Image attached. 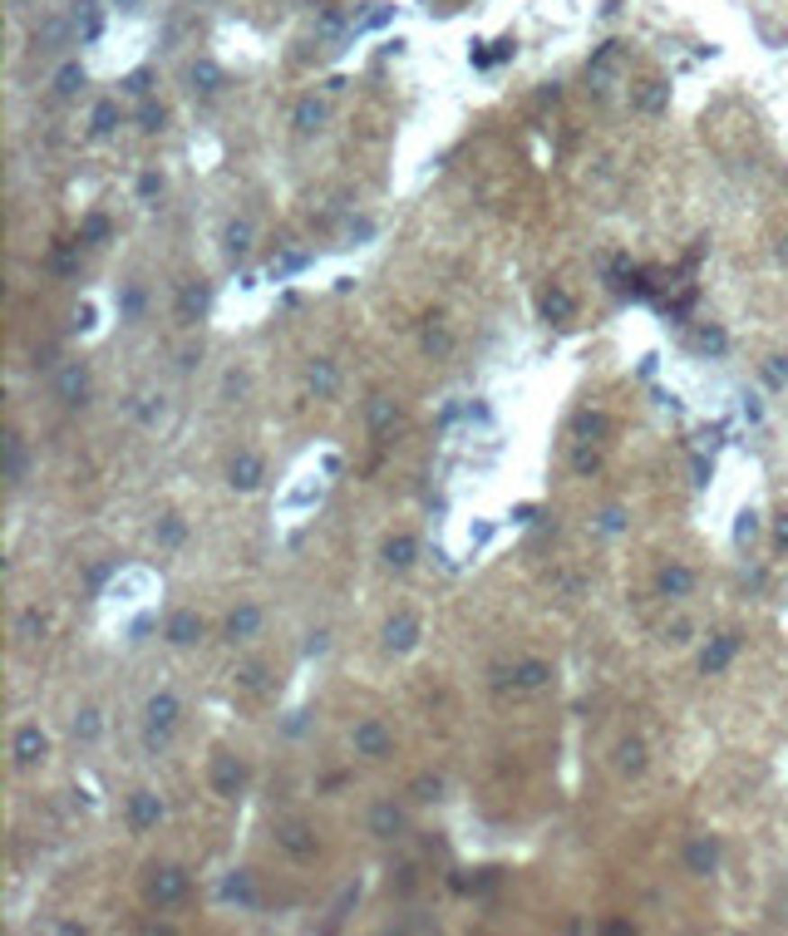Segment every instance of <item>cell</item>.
<instances>
[{"label": "cell", "instance_id": "obj_1", "mask_svg": "<svg viewBox=\"0 0 788 936\" xmlns=\"http://www.w3.org/2000/svg\"><path fill=\"white\" fill-rule=\"evenodd\" d=\"M187 892H193V872H187L183 862H153V868L143 872V897H149V907H158V912L183 907Z\"/></svg>", "mask_w": 788, "mask_h": 936}, {"label": "cell", "instance_id": "obj_2", "mask_svg": "<svg viewBox=\"0 0 788 936\" xmlns=\"http://www.w3.org/2000/svg\"><path fill=\"white\" fill-rule=\"evenodd\" d=\"M45 759H50V734L35 720L15 724V734H10V764L15 769H40Z\"/></svg>", "mask_w": 788, "mask_h": 936}, {"label": "cell", "instance_id": "obj_3", "mask_svg": "<svg viewBox=\"0 0 788 936\" xmlns=\"http://www.w3.org/2000/svg\"><path fill=\"white\" fill-rule=\"evenodd\" d=\"M163 798L153 794V788H133L129 794V804H123V823H129V833L133 838H149L158 833V823H163Z\"/></svg>", "mask_w": 788, "mask_h": 936}, {"label": "cell", "instance_id": "obj_4", "mask_svg": "<svg viewBox=\"0 0 788 936\" xmlns=\"http://www.w3.org/2000/svg\"><path fill=\"white\" fill-rule=\"evenodd\" d=\"M350 750L360 754V759H370V764H385L394 754V734H390V724L385 720H355V730H350Z\"/></svg>", "mask_w": 788, "mask_h": 936}, {"label": "cell", "instance_id": "obj_5", "mask_svg": "<svg viewBox=\"0 0 788 936\" xmlns=\"http://www.w3.org/2000/svg\"><path fill=\"white\" fill-rule=\"evenodd\" d=\"M261 483H267V459H261L257 449H237V454L227 459V488H232V493H257Z\"/></svg>", "mask_w": 788, "mask_h": 936}, {"label": "cell", "instance_id": "obj_6", "mask_svg": "<svg viewBox=\"0 0 788 936\" xmlns=\"http://www.w3.org/2000/svg\"><path fill=\"white\" fill-rule=\"evenodd\" d=\"M365 828H370V838H380V843L404 838L409 833V808L394 804V798H380V804H370V813H365Z\"/></svg>", "mask_w": 788, "mask_h": 936}, {"label": "cell", "instance_id": "obj_7", "mask_svg": "<svg viewBox=\"0 0 788 936\" xmlns=\"http://www.w3.org/2000/svg\"><path fill=\"white\" fill-rule=\"evenodd\" d=\"M399 424H404V409H399L390 395H370V399H365V434H370L375 444L394 439Z\"/></svg>", "mask_w": 788, "mask_h": 936}, {"label": "cell", "instance_id": "obj_8", "mask_svg": "<svg viewBox=\"0 0 788 936\" xmlns=\"http://www.w3.org/2000/svg\"><path fill=\"white\" fill-rule=\"evenodd\" d=\"M89 385H94V380H89V365H84V360H65V365L55 370V399H59L65 409L89 404Z\"/></svg>", "mask_w": 788, "mask_h": 936}, {"label": "cell", "instance_id": "obj_9", "mask_svg": "<svg viewBox=\"0 0 788 936\" xmlns=\"http://www.w3.org/2000/svg\"><path fill=\"white\" fill-rule=\"evenodd\" d=\"M203 631H207L203 612H193V606H177V612H168V622H163V641L173 650H187V646H197V641H203Z\"/></svg>", "mask_w": 788, "mask_h": 936}, {"label": "cell", "instance_id": "obj_10", "mask_svg": "<svg viewBox=\"0 0 788 936\" xmlns=\"http://www.w3.org/2000/svg\"><path fill=\"white\" fill-rule=\"evenodd\" d=\"M720 858H724V848H720L714 833H695L685 843V872L690 877H714V872H720Z\"/></svg>", "mask_w": 788, "mask_h": 936}, {"label": "cell", "instance_id": "obj_11", "mask_svg": "<svg viewBox=\"0 0 788 936\" xmlns=\"http://www.w3.org/2000/svg\"><path fill=\"white\" fill-rule=\"evenodd\" d=\"M207 784H213V794H217V798H237V794H241V784H247V769H241V759H237V754L217 750V754H213V769H207Z\"/></svg>", "mask_w": 788, "mask_h": 936}, {"label": "cell", "instance_id": "obj_12", "mask_svg": "<svg viewBox=\"0 0 788 936\" xmlns=\"http://www.w3.org/2000/svg\"><path fill=\"white\" fill-rule=\"evenodd\" d=\"M739 631H720V636H710V646L700 650V676H724V670L734 666V656H739Z\"/></svg>", "mask_w": 788, "mask_h": 936}, {"label": "cell", "instance_id": "obj_13", "mask_svg": "<svg viewBox=\"0 0 788 936\" xmlns=\"http://www.w3.org/2000/svg\"><path fill=\"white\" fill-rule=\"evenodd\" d=\"M261 606L257 602H237L232 612L222 616V641H232V646H241V641H257L261 636Z\"/></svg>", "mask_w": 788, "mask_h": 936}, {"label": "cell", "instance_id": "obj_14", "mask_svg": "<svg viewBox=\"0 0 788 936\" xmlns=\"http://www.w3.org/2000/svg\"><path fill=\"white\" fill-rule=\"evenodd\" d=\"M207 306H213V291L203 286V281H183V286H177V301H173V321L183 325H197L207 315Z\"/></svg>", "mask_w": 788, "mask_h": 936}, {"label": "cell", "instance_id": "obj_15", "mask_svg": "<svg viewBox=\"0 0 788 936\" xmlns=\"http://www.w3.org/2000/svg\"><path fill=\"white\" fill-rule=\"evenodd\" d=\"M690 592H695V567H685V562H660L656 567V596L685 602Z\"/></svg>", "mask_w": 788, "mask_h": 936}, {"label": "cell", "instance_id": "obj_16", "mask_svg": "<svg viewBox=\"0 0 788 936\" xmlns=\"http://www.w3.org/2000/svg\"><path fill=\"white\" fill-rule=\"evenodd\" d=\"M419 636H424V622H419L414 612H399V616H390V622H385V650H394V656L414 650Z\"/></svg>", "mask_w": 788, "mask_h": 936}, {"label": "cell", "instance_id": "obj_17", "mask_svg": "<svg viewBox=\"0 0 788 936\" xmlns=\"http://www.w3.org/2000/svg\"><path fill=\"white\" fill-rule=\"evenodd\" d=\"M177 714H183V700H177L173 690H158V695H149V704H143V724H149V730H168V734H173Z\"/></svg>", "mask_w": 788, "mask_h": 936}, {"label": "cell", "instance_id": "obj_18", "mask_svg": "<svg viewBox=\"0 0 788 936\" xmlns=\"http://www.w3.org/2000/svg\"><path fill=\"white\" fill-rule=\"evenodd\" d=\"M25 478H30V449H25V434L10 429L5 434V483L10 488H25Z\"/></svg>", "mask_w": 788, "mask_h": 936}, {"label": "cell", "instance_id": "obj_19", "mask_svg": "<svg viewBox=\"0 0 788 936\" xmlns=\"http://www.w3.org/2000/svg\"><path fill=\"white\" fill-rule=\"evenodd\" d=\"M306 385H311L315 399H335V395H340V370H335L331 355H315V360L306 365Z\"/></svg>", "mask_w": 788, "mask_h": 936}, {"label": "cell", "instance_id": "obj_20", "mask_svg": "<svg viewBox=\"0 0 788 936\" xmlns=\"http://www.w3.org/2000/svg\"><path fill=\"white\" fill-rule=\"evenodd\" d=\"M276 843L286 848L296 862H311L315 858V833H311L306 823H296V818H291V823H276Z\"/></svg>", "mask_w": 788, "mask_h": 936}, {"label": "cell", "instance_id": "obj_21", "mask_svg": "<svg viewBox=\"0 0 788 936\" xmlns=\"http://www.w3.org/2000/svg\"><path fill=\"white\" fill-rule=\"evenodd\" d=\"M380 557H385L390 572H409V567L419 562V538H409V532H390L385 547H380Z\"/></svg>", "mask_w": 788, "mask_h": 936}, {"label": "cell", "instance_id": "obj_22", "mask_svg": "<svg viewBox=\"0 0 788 936\" xmlns=\"http://www.w3.org/2000/svg\"><path fill=\"white\" fill-rule=\"evenodd\" d=\"M512 690H548L552 686V666L548 660H538V656H528V660H518L512 666Z\"/></svg>", "mask_w": 788, "mask_h": 936}, {"label": "cell", "instance_id": "obj_23", "mask_svg": "<svg viewBox=\"0 0 788 936\" xmlns=\"http://www.w3.org/2000/svg\"><path fill=\"white\" fill-rule=\"evenodd\" d=\"M251 241H257V227H251V217H232V223L222 227V251L227 261H241L251 251Z\"/></svg>", "mask_w": 788, "mask_h": 936}, {"label": "cell", "instance_id": "obj_24", "mask_svg": "<svg viewBox=\"0 0 788 936\" xmlns=\"http://www.w3.org/2000/svg\"><path fill=\"white\" fill-rule=\"evenodd\" d=\"M606 434H611V414H606V409H576V414H572V439H592V444H602Z\"/></svg>", "mask_w": 788, "mask_h": 936}, {"label": "cell", "instance_id": "obj_25", "mask_svg": "<svg viewBox=\"0 0 788 936\" xmlns=\"http://www.w3.org/2000/svg\"><path fill=\"white\" fill-rule=\"evenodd\" d=\"M646 764H650V754H646V744H640V740H621V744H616V774H621V779H640Z\"/></svg>", "mask_w": 788, "mask_h": 936}, {"label": "cell", "instance_id": "obj_26", "mask_svg": "<svg viewBox=\"0 0 788 936\" xmlns=\"http://www.w3.org/2000/svg\"><path fill=\"white\" fill-rule=\"evenodd\" d=\"M222 902H232L237 912H251V907H257V882H251V872H227Z\"/></svg>", "mask_w": 788, "mask_h": 936}, {"label": "cell", "instance_id": "obj_27", "mask_svg": "<svg viewBox=\"0 0 788 936\" xmlns=\"http://www.w3.org/2000/svg\"><path fill=\"white\" fill-rule=\"evenodd\" d=\"M419 350H424L429 360H444V355L454 350V331H448L444 321H424V331H419Z\"/></svg>", "mask_w": 788, "mask_h": 936}, {"label": "cell", "instance_id": "obj_28", "mask_svg": "<svg viewBox=\"0 0 788 936\" xmlns=\"http://www.w3.org/2000/svg\"><path fill=\"white\" fill-rule=\"evenodd\" d=\"M50 636V616L40 612V606H25V612L15 616V641L20 646H35V641Z\"/></svg>", "mask_w": 788, "mask_h": 936}, {"label": "cell", "instance_id": "obj_29", "mask_svg": "<svg viewBox=\"0 0 788 936\" xmlns=\"http://www.w3.org/2000/svg\"><path fill=\"white\" fill-rule=\"evenodd\" d=\"M542 315H548L552 325H566V321L576 315L572 291H566V286H548V291H542Z\"/></svg>", "mask_w": 788, "mask_h": 936}, {"label": "cell", "instance_id": "obj_30", "mask_svg": "<svg viewBox=\"0 0 788 936\" xmlns=\"http://www.w3.org/2000/svg\"><path fill=\"white\" fill-rule=\"evenodd\" d=\"M153 538H158V547H168V552H177V547L187 542V523L177 518V513H163V518L153 523Z\"/></svg>", "mask_w": 788, "mask_h": 936}, {"label": "cell", "instance_id": "obj_31", "mask_svg": "<svg viewBox=\"0 0 788 936\" xmlns=\"http://www.w3.org/2000/svg\"><path fill=\"white\" fill-rule=\"evenodd\" d=\"M267 660H241V666L232 670V686L237 690H247V695H257V690H267Z\"/></svg>", "mask_w": 788, "mask_h": 936}, {"label": "cell", "instance_id": "obj_32", "mask_svg": "<svg viewBox=\"0 0 788 936\" xmlns=\"http://www.w3.org/2000/svg\"><path fill=\"white\" fill-rule=\"evenodd\" d=\"M572 473H576V478H596V473H602V449H596L592 439H576V449H572Z\"/></svg>", "mask_w": 788, "mask_h": 936}, {"label": "cell", "instance_id": "obj_33", "mask_svg": "<svg viewBox=\"0 0 788 936\" xmlns=\"http://www.w3.org/2000/svg\"><path fill=\"white\" fill-rule=\"evenodd\" d=\"M291 119H296V133H315V129L325 123V104H321V99H301Z\"/></svg>", "mask_w": 788, "mask_h": 936}, {"label": "cell", "instance_id": "obj_34", "mask_svg": "<svg viewBox=\"0 0 788 936\" xmlns=\"http://www.w3.org/2000/svg\"><path fill=\"white\" fill-rule=\"evenodd\" d=\"M69 730H75V740H79V744H94V740H99V730H104L99 710H94V704H84V710L75 714V724H69Z\"/></svg>", "mask_w": 788, "mask_h": 936}, {"label": "cell", "instance_id": "obj_35", "mask_svg": "<svg viewBox=\"0 0 788 936\" xmlns=\"http://www.w3.org/2000/svg\"><path fill=\"white\" fill-rule=\"evenodd\" d=\"M409 798H414V804H439V798H444V779H439V774H419V779L409 784Z\"/></svg>", "mask_w": 788, "mask_h": 936}, {"label": "cell", "instance_id": "obj_36", "mask_svg": "<svg viewBox=\"0 0 788 936\" xmlns=\"http://www.w3.org/2000/svg\"><path fill=\"white\" fill-rule=\"evenodd\" d=\"M764 385H769V390H783L788 385V355H769V360H764Z\"/></svg>", "mask_w": 788, "mask_h": 936}, {"label": "cell", "instance_id": "obj_37", "mask_svg": "<svg viewBox=\"0 0 788 936\" xmlns=\"http://www.w3.org/2000/svg\"><path fill=\"white\" fill-rule=\"evenodd\" d=\"M104 237H109V217H104V213H94L89 223H84L79 241H84V247H104Z\"/></svg>", "mask_w": 788, "mask_h": 936}, {"label": "cell", "instance_id": "obj_38", "mask_svg": "<svg viewBox=\"0 0 788 936\" xmlns=\"http://www.w3.org/2000/svg\"><path fill=\"white\" fill-rule=\"evenodd\" d=\"M390 887L399 892V897H409V892L419 887V868H414V862H399V868H394V877H390Z\"/></svg>", "mask_w": 788, "mask_h": 936}, {"label": "cell", "instance_id": "obj_39", "mask_svg": "<svg viewBox=\"0 0 788 936\" xmlns=\"http://www.w3.org/2000/svg\"><path fill=\"white\" fill-rule=\"evenodd\" d=\"M153 197H163V173H158V168L139 173V203H153Z\"/></svg>", "mask_w": 788, "mask_h": 936}, {"label": "cell", "instance_id": "obj_40", "mask_svg": "<svg viewBox=\"0 0 788 936\" xmlns=\"http://www.w3.org/2000/svg\"><path fill=\"white\" fill-rule=\"evenodd\" d=\"M113 123H119V104H109V99H104L99 109H94V133L104 139V133H113Z\"/></svg>", "mask_w": 788, "mask_h": 936}, {"label": "cell", "instance_id": "obj_41", "mask_svg": "<svg viewBox=\"0 0 788 936\" xmlns=\"http://www.w3.org/2000/svg\"><path fill=\"white\" fill-rule=\"evenodd\" d=\"M596 532H606V538H616V532H626V513H621V508H606V513H596Z\"/></svg>", "mask_w": 788, "mask_h": 936}, {"label": "cell", "instance_id": "obj_42", "mask_svg": "<svg viewBox=\"0 0 788 936\" xmlns=\"http://www.w3.org/2000/svg\"><path fill=\"white\" fill-rule=\"evenodd\" d=\"M163 119H168L163 104H143V109H139V129L143 133H158V129H163Z\"/></svg>", "mask_w": 788, "mask_h": 936}, {"label": "cell", "instance_id": "obj_43", "mask_svg": "<svg viewBox=\"0 0 788 936\" xmlns=\"http://www.w3.org/2000/svg\"><path fill=\"white\" fill-rule=\"evenodd\" d=\"M700 345H705V350H714V355H724V345H729V341H724L720 325H705V331H700Z\"/></svg>", "mask_w": 788, "mask_h": 936}, {"label": "cell", "instance_id": "obj_44", "mask_svg": "<svg viewBox=\"0 0 788 936\" xmlns=\"http://www.w3.org/2000/svg\"><path fill=\"white\" fill-rule=\"evenodd\" d=\"M79 79H84V75H79V65H65V69H59V79H55V89H59V94H75V89H79Z\"/></svg>", "mask_w": 788, "mask_h": 936}, {"label": "cell", "instance_id": "obj_45", "mask_svg": "<svg viewBox=\"0 0 788 936\" xmlns=\"http://www.w3.org/2000/svg\"><path fill=\"white\" fill-rule=\"evenodd\" d=\"M774 552L788 557V513H779V518H774Z\"/></svg>", "mask_w": 788, "mask_h": 936}, {"label": "cell", "instance_id": "obj_46", "mask_svg": "<svg viewBox=\"0 0 788 936\" xmlns=\"http://www.w3.org/2000/svg\"><path fill=\"white\" fill-rule=\"evenodd\" d=\"M193 79H197V89H207V94H213L217 84H222V75H217L213 65H197V69H193Z\"/></svg>", "mask_w": 788, "mask_h": 936}, {"label": "cell", "instance_id": "obj_47", "mask_svg": "<svg viewBox=\"0 0 788 936\" xmlns=\"http://www.w3.org/2000/svg\"><path fill=\"white\" fill-rule=\"evenodd\" d=\"M163 419V395H149V404L139 409V424H158Z\"/></svg>", "mask_w": 788, "mask_h": 936}, {"label": "cell", "instance_id": "obj_48", "mask_svg": "<svg viewBox=\"0 0 788 936\" xmlns=\"http://www.w3.org/2000/svg\"><path fill=\"white\" fill-rule=\"evenodd\" d=\"M690 631H695L690 622H675V626H666V641H675V646H685V641H695V636H690Z\"/></svg>", "mask_w": 788, "mask_h": 936}, {"label": "cell", "instance_id": "obj_49", "mask_svg": "<svg viewBox=\"0 0 788 936\" xmlns=\"http://www.w3.org/2000/svg\"><path fill=\"white\" fill-rule=\"evenodd\" d=\"M754 532H759V523H754V513H739V532H734V538H739V542H754Z\"/></svg>", "mask_w": 788, "mask_h": 936}, {"label": "cell", "instance_id": "obj_50", "mask_svg": "<svg viewBox=\"0 0 788 936\" xmlns=\"http://www.w3.org/2000/svg\"><path fill=\"white\" fill-rule=\"evenodd\" d=\"M197 360H203V350H197V345H187V350H183V355H177V370H193V365H197Z\"/></svg>", "mask_w": 788, "mask_h": 936}, {"label": "cell", "instance_id": "obj_51", "mask_svg": "<svg viewBox=\"0 0 788 936\" xmlns=\"http://www.w3.org/2000/svg\"><path fill=\"white\" fill-rule=\"evenodd\" d=\"M50 365H55V345H40V350H35V370H50Z\"/></svg>", "mask_w": 788, "mask_h": 936}, {"label": "cell", "instance_id": "obj_52", "mask_svg": "<svg viewBox=\"0 0 788 936\" xmlns=\"http://www.w3.org/2000/svg\"><path fill=\"white\" fill-rule=\"evenodd\" d=\"M325 646H331V641H325V631H315V636L306 641V656H321Z\"/></svg>", "mask_w": 788, "mask_h": 936}]
</instances>
